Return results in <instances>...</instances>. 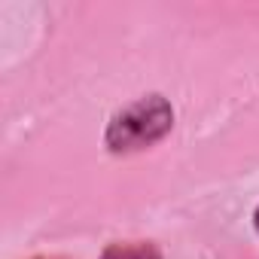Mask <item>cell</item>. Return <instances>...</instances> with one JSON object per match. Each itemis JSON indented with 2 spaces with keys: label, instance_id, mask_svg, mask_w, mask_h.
<instances>
[{
  "label": "cell",
  "instance_id": "6da1fadb",
  "mask_svg": "<svg viewBox=\"0 0 259 259\" xmlns=\"http://www.w3.org/2000/svg\"><path fill=\"white\" fill-rule=\"evenodd\" d=\"M171 128H174L171 101L165 95H144L110 116L107 132H104V147L116 156L141 153L159 144Z\"/></svg>",
  "mask_w": 259,
  "mask_h": 259
},
{
  "label": "cell",
  "instance_id": "7a4b0ae2",
  "mask_svg": "<svg viewBox=\"0 0 259 259\" xmlns=\"http://www.w3.org/2000/svg\"><path fill=\"white\" fill-rule=\"evenodd\" d=\"M101 259H162V250L153 244V241H119V244H110Z\"/></svg>",
  "mask_w": 259,
  "mask_h": 259
},
{
  "label": "cell",
  "instance_id": "3957f363",
  "mask_svg": "<svg viewBox=\"0 0 259 259\" xmlns=\"http://www.w3.org/2000/svg\"><path fill=\"white\" fill-rule=\"evenodd\" d=\"M253 229H256V235H259V204H256V210H253Z\"/></svg>",
  "mask_w": 259,
  "mask_h": 259
}]
</instances>
